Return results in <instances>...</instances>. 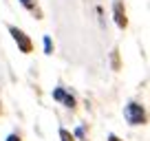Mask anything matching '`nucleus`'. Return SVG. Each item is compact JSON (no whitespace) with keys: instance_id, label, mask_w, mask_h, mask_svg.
<instances>
[{"instance_id":"nucleus-1","label":"nucleus","mask_w":150,"mask_h":141,"mask_svg":"<svg viewBox=\"0 0 150 141\" xmlns=\"http://www.w3.org/2000/svg\"><path fill=\"white\" fill-rule=\"evenodd\" d=\"M124 115H126L128 123H132V126H141V123L146 121V113H144V108H141L139 104H128Z\"/></svg>"},{"instance_id":"nucleus-2","label":"nucleus","mask_w":150,"mask_h":141,"mask_svg":"<svg viewBox=\"0 0 150 141\" xmlns=\"http://www.w3.org/2000/svg\"><path fill=\"white\" fill-rule=\"evenodd\" d=\"M9 33L13 35V40L18 42V47L22 49V53H31V40L24 35L20 29H16V27H9Z\"/></svg>"},{"instance_id":"nucleus-3","label":"nucleus","mask_w":150,"mask_h":141,"mask_svg":"<svg viewBox=\"0 0 150 141\" xmlns=\"http://www.w3.org/2000/svg\"><path fill=\"white\" fill-rule=\"evenodd\" d=\"M115 22H117V27H122V29L128 24V20H126V13L122 11V2H119V0L115 2Z\"/></svg>"},{"instance_id":"nucleus-4","label":"nucleus","mask_w":150,"mask_h":141,"mask_svg":"<svg viewBox=\"0 0 150 141\" xmlns=\"http://www.w3.org/2000/svg\"><path fill=\"white\" fill-rule=\"evenodd\" d=\"M64 97H66V93L62 88H57L55 93H53V99H57V102H64Z\"/></svg>"},{"instance_id":"nucleus-5","label":"nucleus","mask_w":150,"mask_h":141,"mask_svg":"<svg viewBox=\"0 0 150 141\" xmlns=\"http://www.w3.org/2000/svg\"><path fill=\"white\" fill-rule=\"evenodd\" d=\"M60 137H62V141H73V137H71L69 130H60Z\"/></svg>"},{"instance_id":"nucleus-6","label":"nucleus","mask_w":150,"mask_h":141,"mask_svg":"<svg viewBox=\"0 0 150 141\" xmlns=\"http://www.w3.org/2000/svg\"><path fill=\"white\" fill-rule=\"evenodd\" d=\"M112 68H115V70L119 68V60H117V49L112 51Z\"/></svg>"},{"instance_id":"nucleus-7","label":"nucleus","mask_w":150,"mask_h":141,"mask_svg":"<svg viewBox=\"0 0 150 141\" xmlns=\"http://www.w3.org/2000/svg\"><path fill=\"white\" fill-rule=\"evenodd\" d=\"M20 2H22V5L27 7V9H33V5H35V2H33V0H20Z\"/></svg>"},{"instance_id":"nucleus-8","label":"nucleus","mask_w":150,"mask_h":141,"mask_svg":"<svg viewBox=\"0 0 150 141\" xmlns=\"http://www.w3.org/2000/svg\"><path fill=\"white\" fill-rule=\"evenodd\" d=\"M44 49H47V53H51V40H49V38L44 40Z\"/></svg>"},{"instance_id":"nucleus-9","label":"nucleus","mask_w":150,"mask_h":141,"mask_svg":"<svg viewBox=\"0 0 150 141\" xmlns=\"http://www.w3.org/2000/svg\"><path fill=\"white\" fill-rule=\"evenodd\" d=\"M7 141H20V137H16V135H9V137H7Z\"/></svg>"},{"instance_id":"nucleus-10","label":"nucleus","mask_w":150,"mask_h":141,"mask_svg":"<svg viewBox=\"0 0 150 141\" xmlns=\"http://www.w3.org/2000/svg\"><path fill=\"white\" fill-rule=\"evenodd\" d=\"M108 141H119V139H117L115 135H110V137H108Z\"/></svg>"}]
</instances>
